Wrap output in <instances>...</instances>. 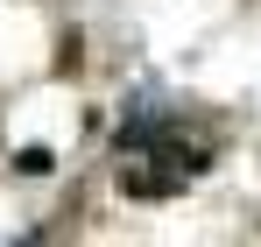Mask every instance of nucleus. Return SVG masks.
<instances>
[{
    "mask_svg": "<svg viewBox=\"0 0 261 247\" xmlns=\"http://www.w3.org/2000/svg\"><path fill=\"white\" fill-rule=\"evenodd\" d=\"M49 163H57V156H49V149H21V156H14V169H21V177H43Z\"/></svg>",
    "mask_w": 261,
    "mask_h": 247,
    "instance_id": "1",
    "label": "nucleus"
}]
</instances>
